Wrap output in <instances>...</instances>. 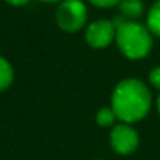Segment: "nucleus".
<instances>
[{"mask_svg": "<svg viewBox=\"0 0 160 160\" xmlns=\"http://www.w3.org/2000/svg\"><path fill=\"white\" fill-rule=\"evenodd\" d=\"M87 8L81 0H62L56 9V22L65 31H78L86 25Z\"/></svg>", "mask_w": 160, "mask_h": 160, "instance_id": "nucleus-3", "label": "nucleus"}, {"mask_svg": "<svg viewBox=\"0 0 160 160\" xmlns=\"http://www.w3.org/2000/svg\"><path fill=\"white\" fill-rule=\"evenodd\" d=\"M6 3H9V5H14V6H20V5H25V3H28L30 0H5Z\"/></svg>", "mask_w": 160, "mask_h": 160, "instance_id": "nucleus-12", "label": "nucleus"}, {"mask_svg": "<svg viewBox=\"0 0 160 160\" xmlns=\"http://www.w3.org/2000/svg\"><path fill=\"white\" fill-rule=\"evenodd\" d=\"M14 79V73H12V68L9 65V62L0 56V92H3L5 89H8L11 86Z\"/></svg>", "mask_w": 160, "mask_h": 160, "instance_id": "nucleus-8", "label": "nucleus"}, {"mask_svg": "<svg viewBox=\"0 0 160 160\" xmlns=\"http://www.w3.org/2000/svg\"><path fill=\"white\" fill-rule=\"evenodd\" d=\"M151 109L149 89L138 79L121 81L112 93V110L123 123H135L146 117Z\"/></svg>", "mask_w": 160, "mask_h": 160, "instance_id": "nucleus-1", "label": "nucleus"}, {"mask_svg": "<svg viewBox=\"0 0 160 160\" xmlns=\"http://www.w3.org/2000/svg\"><path fill=\"white\" fill-rule=\"evenodd\" d=\"M118 8H120L121 16L124 19H131V20L138 19L143 14V9H145L142 0H121Z\"/></svg>", "mask_w": 160, "mask_h": 160, "instance_id": "nucleus-6", "label": "nucleus"}, {"mask_svg": "<svg viewBox=\"0 0 160 160\" xmlns=\"http://www.w3.org/2000/svg\"><path fill=\"white\" fill-rule=\"evenodd\" d=\"M117 28L110 20H95L86 30V41L93 48H104L115 39Z\"/></svg>", "mask_w": 160, "mask_h": 160, "instance_id": "nucleus-5", "label": "nucleus"}, {"mask_svg": "<svg viewBox=\"0 0 160 160\" xmlns=\"http://www.w3.org/2000/svg\"><path fill=\"white\" fill-rule=\"evenodd\" d=\"M149 81H151V84H152L156 89L160 90V67H156L154 70H151V73H149Z\"/></svg>", "mask_w": 160, "mask_h": 160, "instance_id": "nucleus-11", "label": "nucleus"}, {"mask_svg": "<svg viewBox=\"0 0 160 160\" xmlns=\"http://www.w3.org/2000/svg\"><path fill=\"white\" fill-rule=\"evenodd\" d=\"M110 145L118 154H131L138 146V134L129 124L120 123L110 132Z\"/></svg>", "mask_w": 160, "mask_h": 160, "instance_id": "nucleus-4", "label": "nucleus"}, {"mask_svg": "<svg viewBox=\"0 0 160 160\" xmlns=\"http://www.w3.org/2000/svg\"><path fill=\"white\" fill-rule=\"evenodd\" d=\"M42 2H61V0H42Z\"/></svg>", "mask_w": 160, "mask_h": 160, "instance_id": "nucleus-14", "label": "nucleus"}, {"mask_svg": "<svg viewBox=\"0 0 160 160\" xmlns=\"http://www.w3.org/2000/svg\"><path fill=\"white\" fill-rule=\"evenodd\" d=\"M115 41L121 53L129 59L145 58L152 47L151 31L135 20H123L117 27Z\"/></svg>", "mask_w": 160, "mask_h": 160, "instance_id": "nucleus-2", "label": "nucleus"}, {"mask_svg": "<svg viewBox=\"0 0 160 160\" xmlns=\"http://www.w3.org/2000/svg\"><path fill=\"white\" fill-rule=\"evenodd\" d=\"M146 28H148L152 34H156V36L160 38V0L156 2V3L151 6V9H149V12H148Z\"/></svg>", "mask_w": 160, "mask_h": 160, "instance_id": "nucleus-7", "label": "nucleus"}, {"mask_svg": "<svg viewBox=\"0 0 160 160\" xmlns=\"http://www.w3.org/2000/svg\"><path fill=\"white\" fill-rule=\"evenodd\" d=\"M89 2L100 8H110V6H118L121 0H89Z\"/></svg>", "mask_w": 160, "mask_h": 160, "instance_id": "nucleus-10", "label": "nucleus"}, {"mask_svg": "<svg viewBox=\"0 0 160 160\" xmlns=\"http://www.w3.org/2000/svg\"><path fill=\"white\" fill-rule=\"evenodd\" d=\"M157 107H159V113H160V95H159V100H157Z\"/></svg>", "mask_w": 160, "mask_h": 160, "instance_id": "nucleus-13", "label": "nucleus"}, {"mask_svg": "<svg viewBox=\"0 0 160 160\" xmlns=\"http://www.w3.org/2000/svg\"><path fill=\"white\" fill-rule=\"evenodd\" d=\"M115 118H117V115L112 110V107H104V109H100L97 112V123L100 126H104V128L112 126L113 121H115Z\"/></svg>", "mask_w": 160, "mask_h": 160, "instance_id": "nucleus-9", "label": "nucleus"}]
</instances>
